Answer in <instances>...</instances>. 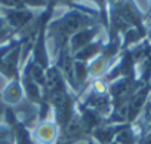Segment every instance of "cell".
Returning <instances> with one entry per match:
<instances>
[{
    "label": "cell",
    "instance_id": "cell-3",
    "mask_svg": "<svg viewBox=\"0 0 151 144\" xmlns=\"http://www.w3.org/2000/svg\"><path fill=\"white\" fill-rule=\"evenodd\" d=\"M34 15L30 9L21 8V9H6L5 11V20L8 27L14 33H19L22 28L28 27L30 22L33 21Z\"/></svg>",
    "mask_w": 151,
    "mask_h": 144
},
{
    "label": "cell",
    "instance_id": "cell-6",
    "mask_svg": "<svg viewBox=\"0 0 151 144\" xmlns=\"http://www.w3.org/2000/svg\"><path fill=\"white\" fill-rule=\"evenodd\" d=\"M22 100H24V89H22L21 80H12L6 86L5 92L2 94V101L12 107V106L19 104Z\"/></svg>",
    "mask_w": 151,
    "mask_h": 144
},
{
    "label": "cell",
    "instance_id": "cell-2",
    "mask_svg": "<svg viewBox=\"0 0 151 144\" xmlns=\"http://www.w3.org/2000/svg\"><path fill=\"white\" fill-rule=\"evenodd\" d=\"M21 49H22V43L14 48L9 54H6L0 59V73L5 75L11 80H21V76H19Z\"/></svg>",
    "mask_w": 151,
    "mask_h": 144
},
{
    "label": "cell",
    "instance_id": "cell-9",
    "mask_svg": "<svg viewBox=\"0 0 151 144\" xmlns=\"http://www.w3.org/2000/svg\"><path fill=\"white\" fill-rule=\"evenodd\" d=\"M6 25H8V24H6V20H5V18H0V33L6 28Z\"/></svg>",
    "mask_w": 151,
    "mask_h": 144
},
{
    "label": "cell",
    "instance_id": "cell-1",
    "mask_svg": "<svg viewBox=\"0 0 151 144\" xmlns=\"http://www.w3.org/2000/svg\"><path fill=\"white\" fill-rule=\"evenodd\" d=\"M95 25H99L96 18L88 17L86 12L83 11L73 9L68 14H65L61 20L47 24V30L50 31V36L55 37V40L59 43V51H61L68 46V40L73 34Z\"/></svg>",
    "mask_w": 151,
    "mask_h": 144
},
{
    "label": "cell",
    "instance_id": "cell-8",
    "mask_svg": "<svg viewBox=\"0 0 151 144\" xmlns=\"http://www.w3.org/2000/svg\"><path fill=\"white\" fill-rule=\"evenodd\" d=\"M24 6H45L46 5V0H22Z\"/></svg>",
    "mask_w": 151,
    "mask_h": 144
},
{
    "label": "cell",
    "instance_id": "cell-10",
    "mask_svg": "<svg viewBox=\"0 0 151 144\" xmlns=\"http://www.w3.org/2000/svg\"><path fill=\"white\" fill-rule=\"evenodd\" d=\"M0 97H2V95H0Z\"/></svg>",
    "mask_w": 151,
    "mask_h": 144
},
{
    "label": "cell",
    "instance_id": "cell-4",
    "mask_svg": "<svg viewBox=\"0 0 151 144\" xmlns=\"http://www.w3.org/2000/svg\"><path fill=\"white\" fill-rule=\"evenodd\" d=\"M58 131L59 129H58L55 122L43 120V122H39L36 125L34 132H33V138L39 144H55L58 141V137H59Z\"/></svg>",
    "mask_w": 151,
    "mask_h": 144
},
{
    "label": "cell",
    "instance_id": "cell-5",
    "mask_svg": "<svg viewBox=\"0 0 151 144\" xmlns=\"http://www.w3.org/2000/svg\"><path fill=\"white\" fill-rule=\"evenodd\" d=\"M99 33V25H95V27H89V28H85L79 33H76L70 37L68 40V51L71 55H74L77 51H80L82 48L88 46L89 43L93 42V37Z\"/></svg>",
    "mask_w": 151,
    "mask_h": 144
},
{
    "label": "cell",
    "instance_id": "cell-7",
    "mask_svg": "<svg viewBox=\"0 0 151 144\" xmlns=\"http://www.w3.org/2000/svg\"><path fill=\"white\" fill-rule=\"evenodd\" d=\"M102 49H104V43H102L101 40H98V42H92V43H89L88 46L82 48L80 51H77V52H76L74 55H71V56H73L74 61L86 62V61H89V59H92V58H96V56L102 52Z\"/></svg>",
    "mask_w": 151,
    "mask_h": 144
}]
</instances>
